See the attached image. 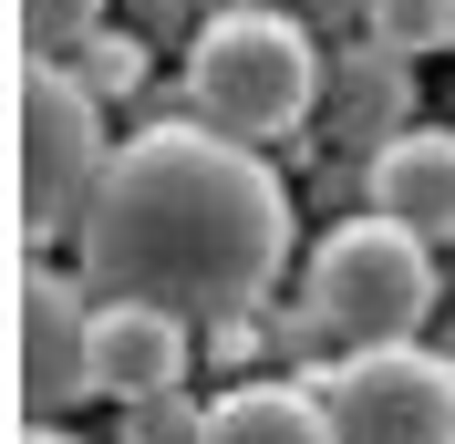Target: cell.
<instances>
[{
	"mask_svg": "<svg viewBox=\"0 0 455 444\" xmlns=\"http://www.w3.org/2000/svg\"><path fill=\"white\" fill-rule=\"evenodd\" d=\"M73 249H84L93 300H156L207 331V321L269 310L290 269V186L259 145L197 114H166L114 145Z\"/></svg>",
	"mask_w": 455,
	"mask_h": 444,
	"instance_id": "cell-1",
	"label": "cell"
},
{
	"mask_svg": "<svg viewBox=\"0 0 455 444\" xmlns=\"http://www.w3.org/2000/svg\"><path fill=\"white\" fill-rule=\"evenodd\" d=\"M321 104V52L311 31L269 0H218L187 42V114L238 145H290Z\"/></svg>",
	"mask_w": 455,
	"mask_h": 444,
	"instance_id": "cell-2",
	"label": "cell"
},
{
	"mask_svg": "<svg viewBox=\"0 0 455 444\" xmlns=\"http://www.w3.org/2000/svg\"><path fill=\"white\" fill-rule=\"evenodd\" d=\"M11 155H21V249L73 238L114 166V124L104 93L52 52H21V114H11Z\"/></svg>",
	"mask_w": 455,
	"mask_h": 444,
	"instance_id": "cell-3",
	"label": "cell"
},
{
	"mask_svg": "<svg viewBox=\"0 0 455 444\" xmlns=\"http://www.w3.org/2000/svg\"><path fill=\"white\" fill-rule=\"evenodd\" d=\"M445 300V269H435V238L425 227L383 218H341L331 238L311 249V321L341 341V352H363V341H414Z\"/></svg>",
	"mask_w": 455,
	"mask_h": 444,
	"instance_id": "cell-4",
	"label": "cell"
},
{
	"mask_svg": "<svg viewBox=\"0 0 455 444\" xmlns=\"http://www.w3.org/2000/svg\"><path fill=\"white\" fill-rule=\"evenodd\" d=\"M341 444H455V361L425 341H363L341 361H311Z\"/></svg>",
	"mask_w": 455,
	"mask_h": 444,
	"instance_id": "cell-5",
	"label": "cell"
},
{
	"mask_svg": "<svg viewBox=\"0 0 455 444\" xmlns=\"http://www.w3.org/2000/svg\"><path fill=\"white\" fill-rule=\"evenodd\" d=\"M93 279H62L52 258H21V289H11V341H21V414H73L84 392H104V300H84Z\"/></svg>",
	"mask_w": 455,
	"mask_h": 444,
	"instance_id": "cell-6",
	"label": "cell"
},
{
	"mask_svg": "<svg viewBox=\"0 0 455 444\" xmlns=\"http://www.w3.org/2000/svg\"><path fill=\"white\" fill-rule=\"evenodd\" d=\"M363 196L445 249V238H455V135H445V124H403V135L363 166Z\"/></svg>",
	"mask_w": 455,
	"mask_h": 444,
	"instance_id": "cell-7",
	"label": "cell"
},
{
	"mask_svg": "<svg viewBox=\"0 0 455 444\" xmlns=\"http://www.w3.org/2000/svg\"><path fill=\"white\" fill-rule=\"evenodd\" d=\"M93 341H104V392L114 403L166 392V383L197 372V321H176V310H156V300H104Z\"/></svg>",
	"mask_w": 455,
	"mask_h": 444,
	"instance_id": "cell-8",
	"label": "cell"
},
{
	"mask_svg": "<svg viewBox=\"0 0 455 444\" xmlns=\"http://www.w3.org/2000/svg\"><path fill=\"white\" fill-rule=\"evenodd\" d=\"M207 444H341L331 403H321V383H238L207 403Z\"/></svg>",
	"mask_w": 455,
	"mask_h": 444,
	"instance_id": "cell-9",
	"label": "cell"
},
{
	"mask_svg": "<svg viewBox=\"0 0 455 444\" xmlns=\"http://www.w3.org/2000/svg\"><path fill=\"white\" fill-rule=\"evenodd\" d=\"M363 31L403 62H435V52H455V0H372Z\"/></svg>",
	"mask_w": 455,
	"mask_h": 444,
	"instance_id": "cell-10",
	"label": "cell"
},
{
	"mask_svg": "<svg viewBox=\"0 0 455 444\" xmlns=\"http://www.w3.org/2000/svg\"><path fill=\"white\" fill-rule=\"evenodd\" d=\"M124 444H207V403L187 383L135 392V403H124Z\"/></svg>",
	"mask_w": 455,
	"mask_h": 444,
	"instance_id": "cell-11",
	"label": "cell"
},
{
	"mask_svg": "<svg viewBox=\"0 0 455 444\" xmlns=\"http://www.w3.org/2000/svg\"><path fill=\"white\" fill-rule=\"evenodd\" d=\"M104 31V0H21V52H52V62H73Z\"/></svg>",
	"mask_w": 455,
	"mask_h": 444,
	"instance_id": "cell-12",
	"label": "cell"
},
{
	"mask_svg": "<svg viewBox=\"0 0 455 444\" xmlns=\"http://www.w3.org/2000/svg\"><path fill=\"white\" fill-rule=\"evenodd\" d=\"M73 73H84V83L104 93V104H124V93L145 83V42H124V31H93L84 52H73Z\"/></svg>",
	"mask_w": 455,
	"mask_h": 444,
	"instance_id": "cell-13",
	"label": "cell"
},
{
	"mask_svg": "<svg viewBox=\"0 0 455 444\" xmlns=\"http://www.w3.org/2000/svg\"><path fill=\"white\" fill-rule=\"evenodd\" d=\"M207 361H218V372H249V361H259V310H238V321H207Z\"/></svg>",
	"mask_w": 455,
	"mask_h": 444,
	"instance_id": "cell-14",
	"label": "cell"
},
{
	"mask_svg": "<svg viewBox=\"0 0 455 444\" xmlns=\"http://www.w3.org/2000/svg\"><path fill=\"white\" fill-rule=\"evenodd\" d=\"M11 444H84V434H62L52 414H21V434H11Z\"/></svg>",
	"mask_w": 455,
	"mask_h": 444,
	"instance_id": "cell-15",
	"label": "cell"
}]
</instances>
